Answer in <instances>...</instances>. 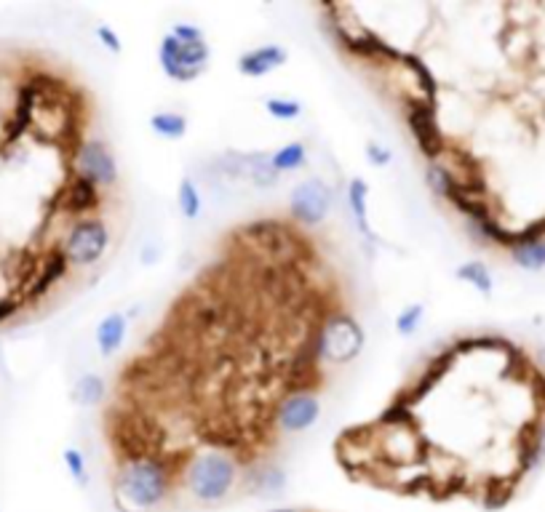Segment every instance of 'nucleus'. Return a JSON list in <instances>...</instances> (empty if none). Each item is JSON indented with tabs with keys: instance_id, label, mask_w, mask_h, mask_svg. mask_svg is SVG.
<instances>
[{
	"instance_id": "obj_3",
	"label": "nucleus",
	"mask_w": 545,
	"mask_h": 512,
	"mask_svg": "<svg viewBox=\"0 0 545 512\" xmlns=\"http://www.w3.org/2000/svg\"><path fill=\"white\" fill-rule=\"evenodd\" d=\"M364 341H366V333L356 317H350L348 312H332L326 320H321L313 328L308 345L313 355L319 358V363L345 366L361 355Z\"/></svg>"
},
{
	"instance_id": "obj_21",
	"label": "nucleus",
	"mask_w": 545,
	"mask_h": 512,
	"mask_svg": "<svg viewBox=\"0 0 545 512\" xmlns=\"http://www.w3.org/2000/svg\"><path fill=\"white\" fill-rule=\"evenodd\" d=\"M150 128L156 136L177 141L188 134V118L182 112H174V110H161V112L150 115Z\"/></svg>"
},
{
	"instance_id": "obj_8",
	"label": "nucleus",
	"mask_w": 545,
	"mask_h": 512,
	"mask_svg": "<svg viewBox=\"0 0 545 512\" xmlns=\"http://www.w3.org/2000/svg\"><path fill=\"white\" fill-rule=\"evenodd\" d=\"M326 30L332 33V38L337 41V46L345 54L356 57L361 62H380V65H385V62H398L401 59V51H395L393 46H388L382 38H377L374 33H369L364 27L356 30V27H345L337 19H329Z\"/></svg>"
},
{
	"instance_id": "obj_14",
	"label": "nucleus",
	"mask_w": 545,
	"mask_h": 512,
	"mask_svg": "<svg viewBox=\"0 0 545 512\" xmlns=\"http://www.w3.org/2000/svg\"><path fill=\"white\" fill-rule=\"evenodd\" d=\"M366 198H369V185L361 180V177H353L348 182V206H350V214H353V222H356V230L358 235L364 238L366 248L372 251L374 243H377V235L369 225V206H366Z\"/></svg>"
},
{
	"instance_id": "obj_18",
	"label": "nucleus",
	"mask_w": 545,
	"mask_h": 512,
	"mask_svg": "<svg viewBox=\"0 0 545 512\" xmlns=\"http://www.w3.org/2000/svg\"><path fill=\"white\" fill-rule=\"evenodd\" d=\"M426 185H428V190H431L436 198H444V201H449V198L460 190L457 174H455V171H452L447 163H441V160L428 163V168H426Z\"/></svg>"
},
{
	"instance_id": "obj_2",
	"label": "nucleus",
	"mask_w": 545,
	"mask_h": 512,
	"mask_svg": "<svg viewBox=\"0 0 545 512\" xmlns=\"http://www.w3.org/2000/svg\"><path fill=\"white\" fill-rule=\"evenodd\" d=\"M238 462L219 448H198L182 470V485L198 504H219L238 485Z\"/></svg>"
},
{
	"instance_id": "obj_30",
	"label": "nucleus",
	"mask_w": 545,
	"mask_h": 512,
	"mask_svg": "<svg viewBox=\"0 0 545 512\" xmlns=\"http://www.w3.org/2000/svg\"><path fill=\"white\" fill-rule=\"evenodd\" d=\"M96 38L102 41V46H104L110 54H120V51H123V43H120L118 33H115L110 25H99V27H96Z\"/></svg>"
},
{
	"instance_id": "obj_15",
	"label": "nucleus",
	"mask_w": 545,
	"mask_h": 512,
	"mask_svg": "<svg viewBox=\"0 0 545 512\" xmlns=\"http://www.w3.org/2000/svg\"><path fill=\"white\" fill-rule=\"evenodd\" d=\"M62 203H65V211H70L73 217L83 219L86 214H91V211L99 209L102 193H99V187H94L91 182H86V180H81V177H73V182H70L67 190H65Z\"/></svg>"
},
{
	"instance_id": "obj_11",
	"label": "nucleus",
	"mask_w": 545,
	"mask_h": 512,
	"mask_svg": "<svg viewBox=\"0 0 545 512\" xmlns=\"http://www.w3.org/2000/svg\"><path fill=\"white\" fill-rule=\"evenodd\" d=\"M510 262L524 272H542L545 270V219L529 225L526 230L516 233L513 246L508 248Z\"/></svg>"
},
{
	"instance_id": "obj_33",
	"label": "nucleus",
	"mask_w": 545,
	"mask_h": 512,
	"mask_svg": "<svg viewBox=\"0 0 545 512\" xmlns=\"http://www.w3.org/2000/svg\"><path fill=\"white\" fill-rule=\"evenodd\" d=\"M270 512H300V509H292V507H281V509H270Z\"/></svg>"
},
{
	"instance_id": "obj_10",
	"label": "nucleus",
	"mask_w": 545,
	"mask_h": 512,
	"mask_svg": "<svg viewBox=\"0 0 545 512\" xmlns=\"http://www.w3.org/2000/svg\"><path fill=\"white\" fill-rule=\"evenodd\" d=\"M321 419V403L313 393H289L276 409V424L287 435L311 430Z\"/></svg>"
},
{
	"instance_id": "obj_25",
	"label": "nucleus",
	"mask_w": 545,
	"mask_h": 512,
	"mask_svg": "<svg viewBox=\"0 0 545 512\" xmlns=\"http://www.w3.org/2000/svg\"><path fill=\"white\" fill-rule=\"evenodd\" d=\"M177 203H180V211H182L185 219H198V217H201L203 201H201V193H198V187H196V182H193L190 177H182V180H180Z\"/></svg>"
},
{
	"instance_id": "obj_22",
	"label": "nucleus",
	"mask_w": 545,
	"mask_h": 512,
	"mask_svg": "<svg viewBox=\"0 0 545 512\" xmlns=\"http://www.w3.org/2000/svg\"><path fill=\"white\" fill-rule=\"evenodd\" d=\"M270 163H272V168L279 171V174L300 171V168H305V163H308V149H305L303 141H289V144H284L281 149L270 152Z\"/></svg>"
},
{
	"instance_id": "obj_29",
	"label": "nucleus",
	"mask_w": 545,
	"mask_h": 512,
	"mask_svg": "<svg viewBox=\"0 0 545 512\" xmlns=\"http://www.w3.org/2000/svg\"><path fill=\"white\" fill-rule=\"evenodd\" d=\"M366 160H369V165H374V168H385V165H390L393 163V152L385 147V144H377V141H369L366 144Z\"/></svg>"
},
{
	"instance_id": "obj_24",
	"label": "nucleus",
	"mask_w": 545,
	"mask_h": 512,
	"mask_svg": "<svg viewBox=\"0 0 545 512\" xmlns=\"http://www.w3.org/2000/svg\"><path fill=\"white\" fill-rule=\"evenodd\" d=\"M75 401L86 409H94L104 401L107 395V387H104V379L99 374H83L78 382H75Z\"/></svg>"
},
{
	"instance_id": "obj_6",
	"label": "nucleus",
	"mask_w": 545,
	"mask_h": 512,
	"mask_svg": "<svg viewBox=\"0 0 545 512\" xmlns=\"http://www.w3.org/2000/svg\"><path fill=\"white\" fill-rule=\"evenodd\" d=\"M73 165H75V177L91 182L99 190H110L118 185V160H115L110 144L102 139L81 141L75 149Z\"/></svg>"
},
{
	"instance_id": "obj_12",
	"label": "nucleus",
	"mask_w": 545,
	"mask_h": 512,
	"mask_svg": "<svg viewBox=\"0 0 545 512\" xmlns=\"http://www.w3.org/2000/svg\"><path fill=\"white\" fill-rule=\"evenodd\" d=\"M67 270H70V262H67V256H65V251L59 248V251H51L43 262H41V270L35 272V278H33V283L25 288V294H22V302L25 304H35V302H41L65 275H67Z\"/></svg>"
},
{
	"instance_id": "obj_17",
	"label": "nucleus",
	"mask_w": 545,
	"mask_h": 512,
	"mask_svg": "<svg viewBox=\"0 0 545 512\" xmlns=\"http://www.w3.org/2000/svg\"><path fill=\"white\" fill-rule=\"evenodd\" d=\"M518 464H521V472H532L545 464V419L524 430L521 448H518Z\"/></svg>"
},
{
	"instance_id": "obj_16",
	"label": "nucleus",
	"mask_w": 545,
	"mask_h": 512,
	"mask_svg": "<svg viewBox=\"0 0 545 512\" xmlns=\"http://www.w3.org/2000/svg\"><path fill=\"white\" fill-rule=\"evenodd\" d=\"M128 331V317L123 312H110L96 325V350L102 358H112L120 348Z\"/></svg>"
},
{
	"instance_id": "obj_7",
	"label": "nucleus",
	"mask_w": 545,
	"mask_h": 512,
	"mask_svg": "<svg viewBox=\"0 0 545 512\" xmlns=\"http://www.w3.org/2000/svg\"><path fill=\"white\" fill-rule=\"evenodd\" d=\"M406 126L412 131L420 152L426 155L428 163H436L444 155V136L439 128V115H436V102H428L423 96L406 99Z\"/></svg>"
},
{
	"instance_id": "obj_13",
	"label": "nucleus",
	"mask_w": 545,
	"mask_h": 512,
	"mask_svg": "<svg viewBox=\"0 0 545 512\" xmlns=\"http://www.w3.org/2000/svg\"><path fill=\"white\" fill-rule=\"evenodd\" d=\"M289 54L284 46L279 43H265V46H257L246 54H241L238 59V73L246 75V78H265L267 73L279 70L281 65H287Z\"/></svg>"
},
{
	"instance_id": "obj_4",
	"label": "nucleus",
	"mask_w": 545,
	"mask_h": 512,
	"mask_svg": "<svg viewBox=\"0 0 545 512\" xmlns=\"http://www.w3.org/2000/svg\"><path fill=\"white\" fill-rule=\"evenodd\" d=\"M110 227L99 217H83L75 219L67 230V238L62 243V251L73 267H94L102 262V256L110 248Z\"/></svg>"
},
{
	"instance_id": "obj_32",
	"label": "nucleus",
	"mask_w": 545,
	"mask_h": 512,
	"mask_svg": "<svg viewBox=\"0 0 545 512\" xmlns=\"http://www.w3.org/2000/svg\"><path fill=\"white\" fill-rule=\"evenodd\" d=\"M22 296H17V294H9V296H4L0 299V323L4 320H12L19 309H22Z\"/></svg>"
},
{
	"instance_id": "obj_27",
	"label": "nucleus",
	"mask_w": 545,
	"mask_h": 512,
	"mask_svg": "<svg viewBox=\"0 0 545 512\" xmlns=\"http://www.w3.org/2000/svg\"><path fill=\"white\" fill-rule=\"evenodd\" d=\"M265 112L276 120H297L303 115V104L297 99L272 96V99H265Z\"/></svg>"
},
{
	"instance_id": "obj_5",
	"label": "nucleus",
	"mask_w": 545,
	"mask_h": 512,
	"mask_svg": "<svg viewBox=\"0 0 545 512\" xmlns=\"http://www.w3.org/2000/svg\"><path fill=\"white\" fill-rule=\"evenodd\" d=\"M209 59H211V49H209L206 38L190 41V43L177 41L172 33L161 38L158 62H161V70L166 73V78H172L174 83H190L198 75H203Z\"/></svg>"
},
{
	"instance_id": "obj_1",
	"label": "nucleus",
	"mask_w": 545,
	"mask_h": 512,
	"mask_svg": "<svg viewBox=\"0 0 545 512\" xmlns=\"http://www.w3.org/2000/svg\"><path fill=\"white\" fill-rule=\"evenodd\" d=\"M172 493V470L156 454L126 459L112 480V499L120 512H153Z\"/></svg>"
},
{
	"instance_id": "obj_23",
	"label": "nucleus",
	"mask_w": 545,
	"mask_h": 512,
	"mask_svg": "<svg viewBox=\"0 0 545 512\" xmlns=\"http://www.w3.org/2000/svg\"><path fill=\"white\" fill-rule=\"evenodd\" d=\"M289 478H287V470L284 467H257L254 472V480L249 488H254L257 493H265V496H276L287 488Z\"/></svg>"
},
{
	"instance_id": "obj_19",
	"label": "nucleus",
	"mask_w": 545,
	"mask_h": 512,
	"mask_svg": "<svg viewBox=\"0 0 545 512\" xmlns=\"http://www.w3.org/2000/svg\"><path fill=\"white\" fill-rule=\"evenodd\" d=\"M455 278H457L460 283H468L471 288H476V291L484 294V296H492V291H495L492 272H489V267H487L484 262H479V259H471V262L457 264Z\"/></svg>"
},
{
	"instance_id": "obj_9",
	"label": "nucleus",
	"mask_w": 545,
	"mask_h": 512,
	"mask_svg": "<svg viewBox=\"0 0 545 512\" xmlns=\"http://www.w3.org/2000/svg\"><path fill=\"white\" fill-rule=\"evenodd\" d=\"M329 211H332V187L319 177L300 182L289 195V214L303 227L321 225L329 217Z\"/></svg>"
},
{
	"instance_id": "obj_26",
	"label": "nucleus",
	"mask_w": 545,
	"mask_h": 512,
	"mask_svg": "<svg viewBox=\"0 0 545 512\" xmlns=\"http://www.w3.org/2000/svg\"><path fill=\"white\" fill-rule=\"evenodd\" d=\"M423 317H426V304H423V302L409 304V307H403V309L398 312V317H395V331H398L401 336H415L418 328H420V323H423Z\"/></svg>"
},
{
	"instance_id": "obj_31",
	"label": "nucleus",
	"mask_w": 545,
	"mask_h": 512,
	"mask_svg": "<svg viewBox=\"0 0 545 512\" xmlns=\"http://www.w3.org/2000/svg\"><path fill=\"white\" fill-rule=\"evenodd\" d=\"M172 35H174L177 41H182V43H190V41H203V30H201V27H196V25H190V22H177V25L172 27Z\"/></svg>"
},
{
	"instance_id": "obj_20",
	"label": "nucleus",
	"mask_w": 545,
	"mask_h": 512,
	"mask_svg": "<svg viewBox=\"0 0 545 512\" xmlns=\"http://www.w3.org/2000/svg\"><path fill=\"white\" fill-rule=\"evenodd\" d=\"M246 157H249L246 180H251L254 187L267 190V187H272V185H279L281 174H279L276 168H272V163H270V152H251V155H246Z\"/></svg>"
},
{
	"instance_id": "obj_28",
	"label": "nucleus",
	"mask_w": 545,
	"mask_h": 512,
	"mask_svg": "<svg viewBox=\"0 0 545 512\" xmlns=\"http://www.w3.org/2000/svg\"><path fill=\"white\" fill-rule=\"evenodd\" d=\"M62 462H65L67 472L73 475V480H75L81 488H86V485H88V464H86L83 451H81V448H65Z\"/></svg>"
}]
</instances>
